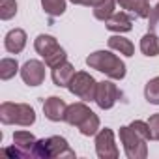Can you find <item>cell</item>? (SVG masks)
Masks as SVG:
<instances>
[{
	"label": "cell",
	"mask_w": 159,
	"mask_h": 159,
	"mask_svg": "<svg viewBox=\"0 0 159 159\" xmlns=\"http://www.w3.org/2000/svg\"><path fill=\"white\" fill-rule=\"evenodd\" d=\"M86 66L92 69H98L105 73L107 77L114 79V81H122L125 77V64L112 52L109 51H96L86 58Z\"/></svg>",
	"instance_id": "6da1fadb"
},
{
	"label": "cell",
	"mask_w": 159,
	"mask_h": 159,
	"mask_svg": "<svg viewBox=\"0 0 159 159\" xmlns=\"http://www.w3.org/2000/svg\"><path fill=\"white\" fill-rule=\"evenodd\" d=\"M32 157L39 159H51V157H75V152L69 148L67 140L64 137H49L36 142L32 150Z\"/></svg>",
	"instance_id": "7a4b0ae2"
},
{
	"label": "cell",
	"mask_w": 159,
	"mask_h": 159,
	"mask_svg": "<svg viewBox=\"0 0 159 159\" xmlns=\"http://www.w3.org/2000/svg\"><path fill=\"white\" fill-rule=\"evenodd\" d=\"M0 120L6 125L17 124V125L28 127L36 122V112L26 103H10V101H6V103L0 105Z\"/></svg>",
	"instance_id": "3957f363"
},
{
	"label": "cell",
	"mask_w": 159,
	"mask_h": 159,
	"mask_svg": "<svg viewBox=\"0 0 159 159\" xmlns=\"http://www.w3.org/2000/svg\"><path fill=\"white\" fill-rule=\"evenodd\" d=\"M34 49L45 58V64L49 67H56L60 64L66 62L67 54L66 51L58 45V41L52 38V36H47V34H39L34 41Z\"/></svg>",
	"instance_id": "277c9868"
},
{
	"label": "cell",
	"mask_w": 159,
	"mask_h": 159,
	"mask_svg": "<svg viewBox=\"0 0 159 159\" xmlns=\"http://www.w3.org/2000/svg\"><path fill=\"white\" fill-rule=\"evenodd\" d=\"M69 92L77 98H81L83 101H96V92H98V83L96 79L86 73V71H79L73 75L71 83H69Z\"/></svg>",
	"instance_id": "5b68a950"
},
{
	"label": "cell",
	"mask_w": 159,
	"mask_h": 159,
	"mask_svg": "<svg viewBox=\"0 0 159 159\" xmlns=\"http://www.w3.org/2000/svg\"><path fill=\"white\" fill-rule=\"evenodd\" d=\"M120 140L124 144L125 155L129 159H144L148 155V148H146V139H142L139 133H135L129 125L120 127Z\"/></svg>",
	"instance_id": "8992f818"
},
{
	"label": "cell",
	"mask_w": 159,
	"mask_h": 159,
	"mask_svg": "<svg viewBox=\"0 0 159 159\" xmlns=\"http://www.w3.org/2000/svg\"><path fill=\"white\" fill-rule=\"evenodd\" d=\"M96 152L101 159H116L118 157V148L114 144L112 129L105 127V129L98 131V135H96Z\"/></svg>",
	"instance_id": "52a82bcc"
},
{
	"label": "cell",
	"mask_w": 159,
	"mask_h": 159,
	"mask_svg": "<svg viewBox=\"0 0 159 159\" xmlns=\"http://www.w3.org/2000/svg\"><path fill=\"white\" fill-rule=\"evenodd\" d=\"M122 98V92L116 88V84L103 81L98 83V92H96V103L99 109H111L118 99Z\"/></svg>",
	"instance_id": "ba28073f"
},
{
	"label": "cell",
	"mask_w": 159,
	"mask_h": 159,
	"mask_svg": "<svg viewBox=\"0 0 159 159\" xmlns=\"http://www.w3.org/2000/svg\"><path fill=\"white\" fill-rule=\"evenodd\" d=\"M21 77L25 84L28 86H39L45 81V66L39 60H28L21 67Z\"/></svg>",
	"instance_id": "9c48e42d"
},
{
	"label": "cell",
	"mask_w": 159,
	"mask_h": 159,
	"mask_svg": "<svg viewBox=\"0 0 159 159\" xmlns=\"http://www.w3.org/2000/svg\"><path fill=\"white\" fill-rule=\"evenodd\" d=\"M66 111H67V105L64 103L62 98L51 96V98L45 99V103H43L45 118H49L51 122H60V120H64V118H66Z\"/></svg>",
	"instance_id": "30bf717a"
},
{
	"label": "cell",
	"mask_w": 159,
	"mask_h": 159,
	"mask_svg": "<svg viewBox=\"0 0 159 159\" xmlns=\"http://www.w3.org/2000/svg\"><path fill=\"white\" fill-rule=\"evenodd\" d=\"M92 114V111L84 105V103H73V105H69L67 107V111H66V122L69 124V125H81L88 116Z\"/></svg>",
	"instance_id": "8fae6325"
},
{
	"label": "cell",
	"mask_w": 159,
	"mask_h": 159,
	"mask_svg": "<svg viewBox=\"0 0 159 159\" xmlns=\"http://www.w3.org/2000/svg\"><path fill=\"white\" fill-rule=\"evenodd\" d=\"M114 2L122 10H127V11H131L133 15H137L140 19H146L152 13V8L148 4V0H114Z\"/></svg>",
	"instance_id": "7c38bea8"
},
{
	"label": "cell",
	"mask_w": 159,
	"mask_h": 159,
	"mask_svg": "<svg viewBox=\"0 0 159 159\" xmlns=\"http://www.w3.org/2000/svg\"><path fill=\"white\" fill-rule=\"evenodd\" d=\"M4 45H6V51L8 52H21L26 45V32L21 30V28H15V30H10L6 39H4Z\"/></svg>",
	"instance_id": "4fadbf2b"
},
{
	"label": "cell",
	"mask_w": 159,
	"mask_h": 159,
	"mask_svg": "<svg viewBox=\"0 0 159 159\" xmlns=\"http://www.w3.org/2000/svg\"><path fill=\"white\" fill-rule=\"evenodd\" d=\"M73 75H75V67H73L69 62H64V64L52 67V83H54L56 86H60V88L69 86Z\"/></svg>",
	"instance_id": "5bb4252c"
},
{
	"label": "cell",
	"mask_w": 159,
	"mask_h": 159,
	"mask_svg": "<svg viewBox=\"0 0 159 159\" xmlns=\"http://www.w3.org/2000/svg\"><path fill=\"white\" fill-rule=\"evenodd\" d=\"M105 26L111 32H129L133 28V19L127 13L120 11V13H114L111 19H107L105 21Z\"/></svg>",
	"instance_id": "9a60e30c"
},
{
	"label": "cell",
	"mask_w": 159,
	"mask_h": 159,
	"mask_svg": "<svg viewBox=\"0 0 159 159\" xmlns=\"http://www.w3.org/2000/svg\"><path fill=\"white\" fill-rule=\"evenodd\" d=\"M36 142H38L36 137L28 131H17L13 135V144L25 153V157H32V150H34Z\"/></svg>",
	"instance_id": "2e32d148"
},
{
	"label": "cell",
	"mask_w": 159,
	"mask_h": 159,
	"mask_svg": "<svg viewBox=\"0 0 159 159\" xmlns=\"http://www.w3.org/2000/svg\"><path fill=\"white\" fill-rule=\"evenodd\" d=\"M109 47L112 51H118L120 54H125V56H133L135 52V47L129 39L122 38V36H111L109 38Z\"/></svg>",
	"instance_id": "e0dca14e"
},
{
	"label": "cell",
	"mask_w": 159,
	"mask_h": 159,
	"mask_svg": "<svg viewBox=\"0 0 159 159\" xmlns=\"http://www.w3.org/2000/svg\"><path fill=\"white\" fill-rule=\"evenodd\" d=\"M140 51L146 56H157L159 54V38L153 32H148L140 39Z\"/></svg>",
	"instance_id": "ac0fdd59"
},
{
	"label": "cell",
	"mask_w": 159,
	"mask_h": 159,
	"mask_svg": "<svg viewBox=\"0 0 159 159\" xmlns=\"http://www.w3.org/2000/svg\"><path fill=\"white\" fill-rule=\"evenodd\" d=\"M43 11L51 17H60L66 11V0H41Z\"/></svg>",
	"instance_id": "d6986e66"
},
{
	"label": "cell",
	"mask_w": 159,
	"mask_h": 159,
	"mask_svg": "<svg viewBox=\"0 0 159 159\" xmlns=\"http://www.w3.org/2000/svg\"><path fill=\"white\" fill-rule=\"evenodd\" d=\"M114 0H105V2H101L99 6H96L94 8V17L96 19H99V21H107V19H111L116 11H114Z\"/></svg>",
	"instance_id": "ffe728a7"
},
{
	"label": "cell",
	"mask_w": 159,
	"mask_h": 159,
	"mask_svg": "<svg viewBox=\"0 0 159 159\" xmlns=\"http://www.w3.org/2000/svg\"><path fill=\"white\" fill-rule=\"evenodd\" d=\"M19 71V64L13 58H4L0 62V79L2 81H10L11 77H15V73Z\"/></svg>",
	"instance_id": "44dd1931"
},
{
	"label": "cell",
	"mask_w": 159,
	"mask_h": 159,
	"mask_svg": "<svg viewBox=\"0 0 159 159\" xmlns=\"http://www.w3.org/2000/svg\"><path fill=\"white\" fill-rule=\"evenodd\" d=\"M144 98L152 105H159V77H153L144 86Z\"/></svg>",
	"instance_id": "7402d4cb"
},
{
	"label": "cell",
	"mask_w": 159,
	"mask_h": 159,
	"mask_svg": "<svg viewBox=\"0 0 159 159\" xmlns=\"http://www.w3.org/2000/svg\"><path fill=\"white\" fill-rule=\"evenodd\" d=\"M98 129H99V118L92 112L81 125H79V131H81L84 137H92V135H98Z\"/></svg>",
	"instance_id": "603a6c76"
},
{
	"label": "cell",
	"mask_w": 159,
	"mask_h": 159,
	"mask_svg": "<svg viewBox=\"0 0 159 159\" xmlns=\"http://www.w3.org/2000/svg\"><path fill=\"white\" fill-rule=\"evenodd\" d=\"M17 13V2L15 0H0V19H11Z\"/></svg>",
	"instance_id": "cb8c5ba5"
},
{
	"label": "cell",
	"mask_w": 159,
	"mask_h": 159,
	"mask_svg": "<svg viewBox=\"0 0 159 159\" xmlns=\"http://www.w3.org/2000/svg\"><path fill=\"white\" fill-rule=\"evenodd\" d=\"M148 129H150V139H152V140H159V114L150 116V120H148Z\"/></svg>",
	"instance_id": "d4e9b609"
},
{
	"label": "cell",
	"mask_w": 159,
	"mask_h": 159,
	"mask_svg": "<svg viewBox=\"0 0 159 159\" xmlns=\"http://www.w3.org/2000/svg\"><path fill=\"white\" fill-rule=\"evenodd\" d=\"M129 127H131V129H133L135 133H139V135H140L142 139H146V140L150 139V129H148V124H146V122L135 120V122H133V124H131Z\"/></svg>",
	"instance_id": "484cf974"
},
{
	"label": "cell",
	"mask_w": 159,
	"mask_h": 159,
	"mask_svg": "<svg viewBox=\"0 0 159 159\" xmlns=\"http://www.w3.org/2000/svg\"><path fill=\"white\" fill-rule=\"evenodd\" d=\"M150 30H155L159 26V4L155 8H152V13H150Z\"/></svg>",
	"instance_id": "4316f807"
},
{
	"label": "cell",
	"mask_w": 159,
	"mask_h": 159,
	"mask_svg": "<svg viewBox=\"0 0 159 159\" xmlns=\"http://www.w3.org/2000/svg\"><path fill=\"white\" fill-rule=\"evenodd\" d=\"M2 155L13 157V159H15V157H25V153H23V152H21V150H19V148L15 146V144H13L11 148H4V150H2Z\"/></svg>",
	"instance_id": "83f0119b"
},
{
	"label": "cell",
	"mask_w": 159,
	"mask_h": 159,
	"mask_svg": "<svg viewBox=\"0 0 159 159\" xmlns=\"http://www.w3.org/2000/svg\"><path fill=\"white\" fill-rule=\"evenodd\" d=\"M71 2L73 4H81V6H92V8H96L101 2H105V0H71Z\"/></svg>",
	"instance_id": "f1b7e54d"
}]
</instances>
